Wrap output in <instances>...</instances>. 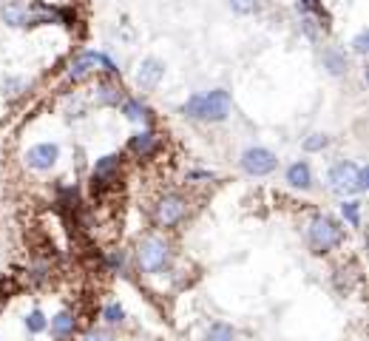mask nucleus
I'll use <instances>...</instances> for the list:
<instances>
[{
  "instance_id": "15",
  "label": "nucleus",
  "mask_w": 369,
  "mask_h": 341,
  "mask_svg": "<svg viewBox=\"0 0 369 341\" xmlns=\"http://www.w3.org/2000/svg\"><path fill=\"white\" fill-rule=\"evenodd\" d=\"M74 316L68 313V310H63V313H57L54 319H52V335L57 338V341H68L71 335H74Z\"/></svg>"
},
{
  "instance_id": "22",
  "label": "nucleus",
  "mask_w": 369,
  "mask_h": 341,
  "mask_svg": "<svg viewBox=\"0 0 369 341\" xmlns=\"http://www.w3.org/2000/svg\"><path fill=\"white\" fill-rule=\"evenodd\" d=\"M259 0H230V9L236 12V15H256L259 12Z\"/></svg>"
},
{
  "instance_id": "17",
  "label": "nucleus",
  "mask_w": 369,
  "mask_h": 341,
  "mask_svg": "<svg viewBox=\"0 0 369 341\" xmlns=\"http://www.w3.org/2000/svg\"><path fill=\"white\" fill-rule=\"evenodd\" d=\"M204 341H236V330L230 327V324H213L211 330H208V335H204Z\"/></svg>"
},
{
  "instance_id": "13",
  "label": "nucleus",
  "mask_w": 369,
  "mask_h": 341,
  "mask_svg": "<svg viewBox=\"0 0 369 341\" xmlns=\"http://www.w3.org/2000/svg\"><path fill=\"white\" fill-rule=\"evenodd\" d=\"M128 148L137 154V157H151L156 151V134L151 131V128H142V131H137L128 143Z\"/></svg>"
},
{
  "instance_id": "11",
  "label": "nucleus",
  "mask_w": 369,
  "mask_h": 341,
  "mask_svg": "<svg viewBox=\"0 0 369 341\" xmlns=\"http://www.w3.org/2000/svg\"><path fill=\"white\" fill-rule=\"evenodd\" d=\"M284 180H287V185L296 188V191H310L312 188V168H310V162H304V159L293 162L290 168H287Z\"/></svg>"
},
{
  "instance_id": "18",
  "label": "nucleus",
  "mask_w": 369,
  "mask_h": 341,
  "mask_svg": "<svg viewBox=\"0 0 369 341\" xmlns=\"http://www.w3.org/2000/svg\"><path fill=\"white\" fill-rule=\"evenodd\" d=\"M122 114H126L128 119H134V122H142L148 117V108L140 100H122Z\"/></svg>"
},
{
  "instance_id": "28",
  "label": "nucleus",
  "mask_w": 369,
  "mask_h": 341,
  "mask_svg": "<svg viewBox=\"0 0 369 341\" xmlns=\"http://www.w3.org/2000/svg\"><path fill=\"white\" fill-rule=\"evenodd\" d=\"M299 6H301L304 12H318V15H321V3H318V0H299Z\"/></svg>"
},
{
  "instance_id": "2",
  "label": "nucleus",
  "mask_w": 369,
  "mask_h": 341,
  "mask_svg": "<svg viewBox=\"0 0 369 341\" xmlns=\"http://www.w3.org/2000/svg\"><path fill=\"white\" fill-rule=\"evenodd\" d=\"M307 242L312 253H330L344 242V231L333 217H315L307 228Z\"/></svg>"
},
{
  "instance_id": "9",
  "label": "nucleus",
  "mask_w": 369,
  "mask_h": 341,
  "mask_svg": "<svg viewBox=\"0 0 369 341\" xmlns=\"http://www.w3.org/2000/svg\"><path fill=\"white\" fill-rule=\"evenodd\" d=\"M60 159V145L57 143H37L26 151V165L34 170H52Z\"/></svg>"
},
{
  "instance_id": "16",
  "label": "nucleus",
  "mask_w": 369,
  "mask_h": 341,
  "mask_svg": "<svg viewBox=\"0 0 369 341\" xmlns=\"http://www.w3.org/2000/svg\"><path fill=\"white\" fill-rule=\"evenodd\" d=\"M94 100H97V106H119L122 94H119V89L114 82H100L97 92H94Z\"/></svg>"
},
{
  "instance_id": "26",
  "label": "nucleus",
  "mask_w": 369,
  "mask_h": 341,
  "mask_svg": "<svg viewBox=\"0 0 369 341\" xmlns=\"http://www.w3.org/2000/svg\"><path fill=\"white\" fill-rule=\"evenodd\" d=\"M301 29H304V34H307L310 40H315V37H318V29H315V17H312V15H304V17H301Z\"/></svg>"
},
{
  "instance_id": "21",
  "label": "nucleus",
  "mask_w": 369,
  "mask_h": 341,
  "mask_svg": "<svg viewBox=\"0 0 369 341\" xmlns=\"http://www.w3.org/2000/svg\"><path fill=\"white\" fill-rule=\"evenodd\" d=\"M326 145H330V137L326 134H310L307 140H304V151H310V154H318V151H324Z\"/></svg>"
},
{
  "instance_id": "5",
  "label": "nucleus",
  "mask_w": 369,
  "mask_h": 341,
  "mask_svg": "<svg viewBox=\"0 0 369 341\" xmlns=\"http://www.w3.org/2000/svg\"><path fill=\"white\" fill-rule=\"evenodd\" d=\"M108 71V74H116L119 68L114 66V60L111 57H105V55H100V52H83V55H77L74 60H71V68H68V80L71 82H80V80H86L91 71Z\"/></svg>"
},
{
  "instance_id": "12",
  "label": "nucleus",
  "mask_w": 369,
  "mask_h": 341,
  "mask_svg": "<svg viewBox=\"0 0 369 341\" xmlns=\"http://www.w3.org/2000/svg\"><path fill=\"white\" fill-rule=\"evenodd\" d=\"M29 3H23V0H12V3L3 6V23L6 26H31L29 23Z\"/></svg>"
},
{
  "instance_id": "20",
  "label": "nucleus",
  "mask_w": 369,
  "mask_h": 341,
  "mask_svg": "<svg viewBox=\"0 0 369 341\" xmlns=\"http://www.w3.org/2000/svg\"><path fill=\"white\" fill-rule=\"evenodd\" d=\"M46 327H49V321H46V316L40 313V310H31V313L26 316V330H29V333L37 335V333H43Z\"/></svg>"
},
{
  "instance_id": "19",
  "label": "nucleus",
  "mask_w": 369,
  "mask_h": 341,
  "mask_svg": "<svg viewBox=\"0 0 369 341\" xmlns=\"http://www.w3.org/2000/svg\"><path fill=\"white\" fill-rule=\"evenodd\" d=\"M341 217H344L352 228H361V202H355V199L344 202V205H341Z\"/></svg>"
},
{
  "instance_id": "3",
  "label": "nucleus",
  "mask_w": 369,
  "mask_h": 341,
  "mask_svg": "<svg viewBox=\"0 0 369 341\" xmlns=\"http://www.w3.org/2000/svg\"><path fill=\"white\" fill-rule=\"evenodd\" d=\"M137 259H140V268L145 273H162L171 262V245L165 239H159V236H148L140 245Z\"/></svg>"
},
{
  "instance_id": "23",
  "label": "nucleus",
  "mask_w": 369,
  "mask_h": 341,
  "mask_svg": "<svg viewBox=\"0 0 369 341\" xmlns=\"http://www.w3.org/2000/svg\"><path fill=\"white\" fill-rule=\"evenodd\" d=\"M23 89H26V80L23 77H6L3 80V94L6 97H17Z\"/></svg>"
},
{
  "instance_id": "24",
  "label": "nucleus",
  "mask_w": 369,
  "mask_h": 341,
  "mask_svg": "<svg viewBox=\"0 0 369 341\" xmlns=\"http://www.w3.org/2000/svg\"><path fill=\"white\" fill-rule=\"evenodd\" d=\"M103 319H105L108 324H119L122 319H126V310H122L119 305H105V307H103Z\"/></svg>"
},
{
  "instance_id": "14",
  "label": "nucleus",
  "mask_w": 369,
  "mask_h": 341,
  "mask_svg": "<svg viewBox=\"0 0 369 341\" xmlns=\"http://www.w3.org/2000/svg\"><path fill=\"white\" fill-rule=\"evenodd\" d=\"M324 68L330 71L333 77H341V74H347L349 71V63H347V55L341 52V49H326L324 52Z\"/></svg>"
},
{
  "instance_id": "8",
  "label": "nucleus",
  "mask_w": 369,
  "mask_h": 341,
  "mask_svg": "<svg viewBox=\"0 0 369 341\" xmlns=\"http://www.w3.org/2000/svg\"><path fill=\"white\" fill-rule=\"evenodd\" d=\"M162 77H165V63H162L159 57H145V60L137 66L134 82H137L140 92H153L156 85L162 82Z\"/></svg>"
},
{
  "instance_id": "29",
  "label": "nucleus",
  "mask_w": 369,
  "mask_h": 341,
  "mask_svg": "<svg viewBox=\"0 0 369 341\" xmlns=\"http://www.w3.org/2000/svg\"><path fill=\"white\" fill-rule=\"evenodd\" d=\"M188 180H213V174L211 170H190Z\"/></svg>"
},
{
  "instance_id": "30",
  "label": "nucleus",
  "mask_w": 369,
  "mask_h": 341,
  "mask_svg": "<svg viewBox=\"0 0 369 341\" xmlns=\"http://www.w3.org/2000/svg\"><path fill=\"white\" fill-rule=\"evenodd\" d=\"M108 265H111V268H122V256H116V253H114L111 259H108Z\"/></svg>"
},
{
  "instance_id": "4",
  "label": "nucleus",
  "mask_w": 369,
  "mask_h": 341,
  "mask_svg": "<svg viewBox=\"0 0 369 341\" xmlns=\"http://www.w3.org/2000/svg\"><path fill=\"white\" fill-rule=\"evenodd\" d=\"M241 170L248 177H267L278 168V157L270 151V148H262V145H250L241 151Z\"/></svg>"
},
{
  "instance_id": "1",
  "label": "nucleus",
  "mask_w": 369,
  "mask_h": 341,
  "mask_svg": "<svg viewBox=\"0 0 369 341\" xmlns=\"http://www.w3.org/2000/svg\"><path fill=\"white\" fill-rule=\"evenodd\" d=\"M326 182H330V188L336 194H341V196L361 194L369 185V168L355 165V162H347V159L344 162H336L330 168V174H326Z\"/></svg>"
},
{
  "instance_id": "7",
  "label": "nucleus",
  "mask_w": 369,
  "mask_h": 341,
  "mask_svg": "<svg viewBox=\"0 0 369 341\" xmlns=\"http://www.w3.org/2000/svg\"><path fill=\"white\" fill-rule=\"evenodd\" d=\"M185 210H188V202L179 194H165V196L156 202V222L162 228H174V225L182 222Z\"/></svg>"
},
{
  "instance_id": "10",
  "label": "nucleus",
  "mask_w": 369,
  "mask_h": 341,
  "mask_svg": "<svg viewBox=\"0 0 369 341\" xmlns=\"http://www.w3.org/2000/svg\"><path fill=\"white\" fill-rule=\"evenodd\" d=\"M116 174H119V157H116V154H108V157L97 159L94 174H91V180H94V191L111 185V182L116 180Z\"/></svg>"
},
{
  "instance_id": "6",
  "label": "nucleus",
  "mask_w": 369,
  "mask_h": 341,
  "mask_svg": "<svg viewBox=\"0 0 369 341\" xmlns=\"http://www.w3.org/2000/svg\"><path fill=\"white\" fill-rule=\"evenodd\" d=\"M230 108H233L230 94L225 89H213L208 94H202V100H199V119H204V122H222V119H227Z\"/></svg>"
},
{
  "instance_id": "25",
  "label": "nucleus",
  "mask_w": 369,
  "mask_h": 341,
  "mask_svg": "<svg viewBox=\"0 0 369 341\" xmlns=\"http://www.w3.org/2000/svg\"><path fill=\"white\" fill-rule=\"evenodd\" d=\"M352 52H355V55H366V52H369V34H366V31H358V34H355Z\"/></svg>"
},
{
  "instance_id": "27",
  "label": "nucleus",
  "mask_w": 369,
  "mask_h": 341,
  "mask_svg": "<svg viewBox=\"0 0 369 341\" xmlns=\"http://www.w3.org/2000/svg\"><path fill=\"white\" fill-rule=\"evenodd\" d=\"M83 341H114L108 333H103V330H89L86 335H83Z\"/></svg>"
}]
</instances>
